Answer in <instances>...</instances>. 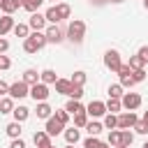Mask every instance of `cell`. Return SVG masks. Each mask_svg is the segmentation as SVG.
Segmentation results:
<instances>
[{
	"label": "cell",
	"mask_w": 148,
	"mask_h": 148,
	"mask_svg": "<svg viewBox=\"0 0 148 148\" xmlns=\"http://www.w3.org/2000/svg\"><path fill=\"white\" fill-rule=\"evenodd\" d=\"M53 116V109L49 106V102H39L37 104V118H44V120H49Z\"/></svg>",
	"instance_id": "cell-15"
},
{
	"label": "cell",
	"mask_w": 148,
	"mask_h": 148,
	"mask_svg": "<svg viewBox=\"0 0 148 148\" xmlns=\"http://www.w3.org/2000/svg\"><path fill=\"white\" fill-rule=\"evenodd\" d=\"M0 9H2V12H5V14H7V16H12V14H14V12H16V7H14V5H12V0H5V2H2V5H0Z\"/></svg>",
	"instance_id": "cell-40"
},
{
	"label": "cell",
	"mask_w": 148,
	"mask_h": 148,
	"mask_svg": "<svg viewBox=\"0 0 148 148\" xmlns=\"http://www.w3.org/2000/svg\"><path fill=\"white\" fill-rule=\"evenodd\" d=\"M32 141H35L37 148H49V146H51V136H49L46 130H37V132L32 134Z\"/></svg>",
	"instance_id": "cell-11"
},
{
	"label": "cell",
	"mask_w": 148,
	"mask_h": 148,
	"mask_svg": "<svg viewBox=\"0 0 148 148\" xmlns=\"http://www.w3.org/2000/svg\"><path fill=\"white\" fill-rule=\"evenodd\" d=\"M134 130H136L139 134H148V123H143V120H139V123L134 125Z\"/></svg>",
	"instance_id": "cell-44"
},
{
	"label": "cell",
	"mask_w": 148,
	"mask_h": 148,
	"mask_svg": "<svg viewBox=\"0 0 148 148\" xmlns=\"http://www.w3.org/2000/svg\"><path fill=\"white\" fill-rule=\"evenodd\" d=\"M118 148H125V146H118Z\"/></svg>",
	"instance_id": "cell-56"
},
{
	"label": "cell",
	"mask_w": 148,
	"mask_h": 148,
	"mask_svg": "<svg viewBox=\"0 0 148 148\" xmlns=\"http://www.w3.org/2000/svg\"><path fill=\"white\" fill-rule=\"evenodd\" d=\"M102 130H104V125H102V123H97V120H88V125H86L88 136H97Z\"/></svg>",
	"instance_id": "cell-22"
},
{
	"label": "cell",
	"mask_w": 148,
	"mask_h": 148,
	"mask_svg": "<svg viewBox=\"0 0 148 148\" xmlns=\"http://www.w3.org/2000/svg\"><path fill=\"white\" fill-rule=\"evenodd\" d=\"M62 134H65V141H67L69 146H76V141L81 139V134H79V130H76V127H69V130H65Z\"/></svg>",
	"instance_id": "cell-20"
},
{
	"label": "cell",
	"mask_w": 148,
	"mask_h": 148,
	"mask_svg": "<svg viewBox=\"0 0 148 148\" xmlns=\"http://www.w3.org/2000/svg\"><path fill=\"white\" fill-rule=\"evenodd\" d=\"M120 109H123V102H120V99L109 97V102H106V111H109V113H118Z\"/></svg>",
	"instance_id": "cell-31"
},
{
	"label": "cell",
	"mask_w": 148,
	"mask_h": 148,
	"mask_svg": "<svg viewBox=\"0 0 148 148\" xmlns=\"http://www.w3.org/2000/svg\"><path fill=\"white\" fill-rule=\"evenodd\" d=\"M104 65H106V69H111V72H118V69H120V65H123V60H120V53H118L116 49H109V51L104 53Z\"/></svg>",
	"instance_id": "cell-2"
},
{
	"label": "cell",
	"mask_w": 148,
	"mask_h": 148,
	"mask_svg": "<svg viewBox=\"0 0 148 148\" xmlns=\"http://www.w3.org/2000/svg\"><path fill=\"white\" fill-rule=\"evenodd\" d=\"M136 123H139V118H136L134 111H125V113L118 116V130H130V127H134Z\"/></svg>",
	"instance_id": "cell-6"
},
{
	"label": "cell",
	"mask_w": 148,
	"mask_h": 148,
	"mask_svg": "<svg viewBox=\"0 0 148 148\" xmlns=\"http://www.w3.org/2000/svg\"><path fill=\"white\" fill-rule=\"evenodd\" d=\"M90 2H92V5H95V7H102V5H106V2H109V0H90Z\"/></svg>",
	"instance_id": "cell-49"
},
{
	"label": "cell",
	"mask_w": 148,
	"mask_h": 148,
	"mask_svg": "<svg viewBox=\"0 0 148 148\" xmlns=\"http://www.w3.org/2000/svg\"><path fill=\"white\" fill-rule=\"evenodd\" d=\"M9 148H25V141H23V139H12Z\"/></svg>",
	"instance_id": "cell-46"
},
{
	"label": "cell",
	"mask_w": 148,
	"mask_h": 148,
	"mask_svg": "<svg viewBox=\"0 0 148 148\" xmlns=\"http://www.w3.org/2000/svg\"><path fill=\"white\" fill-rule=\"evenodd\" d=\"M143 148H148V141H146V143H143Z\"/></svg>",
	"instance_id": "cell-55"
},
{
	"label": "cell",
	"mask_w": 148,
	"mask_h": 148,
	"mask_svg": "<svg viewBox=\"0 0 148 148\" xmlns=\"http://www.w3.org/2000/svg\"><path fill=\"white\" fill-rule=\"evenodd\" d=\"M123 86L120 83H111L109 86V97H113V99H123Z\"/></svg>",
	"instance_id": "cell-27"
},
{
	"label": "cell",
	"mask_w": 148,
	"mask_h": 148,
	"mask_svg": "<svg viewBox=\"0 0 148 148\" xmlns=\"http://www.w3.org/2000/svg\"><path fill=\"white\" fill-rule=\"evenodd\" d=\"M5 95H9V86L0 79V97H5Z\"/></svg>",
	"instance_id": "cell-47"
},
{
	"label": "cell",
	"mask_w": 148,
	"mask_h": 148,
	"mask_svg": "<svg viewBox=\"0 0 148 148\" xmlns=\"http://www.w3.org/2000/svg\"><path fill=\"white\" fill-rule=\"evenodd\" d=\"M88 125V113L83 111V113H76L74 116V127H86Z\"/></svg>",
	"instance_id": "cell-37"
},
{
	"label": "cell",
	"mask_w": 148,
	"mask_h": 148,
	"mask_svg": "<svg viewBox=\"0 0 148 148\" xmlns=\"http://www.w3.org/2000/svg\"><path fill=\"white\" fill-rule=\"evenodd\" d=\"M14 25H16V23H14V18H12V16H7V14H2V16H0V37H2V35H7V32H12V30H14Z\"/></svg>",
	"instance_id": "cell-12"
},
{
	"label": "cell",
	"mask_w": 148,
	"mask_h": 148,
	"mask_svg": "<svg viewBox=\"0 0 148 148\" xmlns=\"http://www.w3.org/2000/svg\"><path fill=\"white\" fill-rule=\"evenodd\" d=\"M143 5H146V9H148V0H143Z\"/></svg>",
	"instance_id": "cell-53"
},
{
	"label": "cell",
	"mask_w": 148,
	"mask_h": 148,
	"mask_svg": "<svg viewBox=\"0 0 148 148\" xmlns=\"http://www.w3.org/2000/svg\"><path fill=\"white\" fill-rule=\"evenodd\" d=\"M109 2H116V5H118V2H125V0H109Z\"/></svg>",
	"instance_id": "cell-52"
},
{
	"label": "cell",
	"mask_w": 148,
	"mask_h": 148,
	"mask_svg": "<svg viewBox=\"0 0 148 148\" xmlns=\"http://www.w3.org/2000/svg\"><path fill=\"white\" fill-rule=\"evenodd\" d=\"M120 102H123V109L134 111V109H139V106H141V95H139V92H125Z\"/></svg>",
	"instance_id": "cell-5"
},
{
	"label": "cell",
	"mask_w": 148,
	"mask_h": 148,
	"mask_svg": "<svg viewBox=\"0 0 148 148\" xmlns=\"http://www.w3.org/2000/svg\"><path fill=\"white\" fill-rule=\"evenodd\" d=\"M69 81H72L74 86H83V83H86V72H81V69H79V72H74Z\"/></svg>",
	"instance_id": "cell-36"
},
{
	"label": "cell",
	"mask_w": 148,
	"mask_h": 148,
	"mask_svg": "<svg viewBox=\"0 0 148 148\" xmlns=\"http://www.w3.org/2000/svg\"><path fill=\"white\" fill-rule=\"evenodd\" d=\"M39 7H42V2H39V0H23V9H28L30 14H35Z\"/></svg>",
	"instance_id": "cell-34"
},
{
	"label": "cell",
	"mask_w": 148,
	"mask_h": 148,
	"mask_svg": "<svg viewBox=\"0 0 148 148\" xmlns=\"http://www.w3.org/2000/svg\"><path fill=\"white\" fill-rule=\"evenodd\" d=\"M49 95H51V92H49V86H46V83L39 81V83H35V86H30V97H32L35 102H46Z\"/></svg>",
	"instance_id": "cell-4"
},
{
	"label": "cell",
	"mask_w": 148,
	"mask_h": 148,
	"mask_svg": "<svg viewBox=\"0 0 148 148\" xmlns=\"http://www.w3.org/2000/svg\"><path fill=\"white\" fill-rule=\"evenodd\" d=\"M46 132H49V136H58L60 132H65V125L56 118V116H51L49 120H46V127H44Z\"/></svg>",
	"instance_id": "cell-10"
},
{
	"label": "cell",
	"mask_w": 148,
	"mask_h": 148,
	"mask_svg": "<svg viewBox=\"0 0 148 148\" xmlns=\"http://www.w3.org/2000/svg\"><path fill=\"white\" fill-rule=\"evenodd\" d=\"M104 127L111 132V130H118V116L116 113H106L104 116Z\"/></svg>",
	"instance_id": "cell-25"
},
{
	"label": "cell",
	"mask_w": 148,
	"mask_h": 148,
	"mask_svg": "<svg viewBox=\"0 0 148 148\" xmlns=\"http://www.w3.org/2000/svg\"><path fill=\"white\" fill-rule=\"evenodd\" d=\"M12 111H14V99L7 95L0 99V113H12Z\"/></svg>",
	"instance_id": "cell-26"
},
{
	"label": "cell",
	"mask_w": 148,
	"mask_h": 148,
	"mask_svg": "<svg viewBox=\"0 0 148 148\" xmlns=\"http://www.w3.org/2000/svg\"><path fill=\"white\" fill-rule=\"evenodd\" d=\"M44 35H46V42L49 44H60L65 37H62V30L58 28V25H49L46 30H44Z\"/></svg>",
	"instance_id": "cell-9"
},
{
	"label": "cell",
	"mask_w": 148,
	"mask_h": 148,
	"mask_svg": "<svg viewBox=\"0 0 148 148\" xmlns=\"http://www.w3.org/2000/svg\"><path fill=\"white\" fill-rule=\"evenodd\" d=\"M83 97V86H74L72 83V90H69V99H81Z\"/></svg>",
	"instance_id": "cell-38"
},
{
	"label": "cell",
	"mask_w": 148,
	"mask_h": 148,
	"mask_svg": "<svg viewBox=\"0 0 148 148\" xmlns=\"http://www.w3.org/2000/svg\"><path fill=\"white\" fill-rule=\"evenodd\" d=\"M130 74H132V67H130L127 62H123L120 69H118V76H130Z\"/></svg>",
	"instance_id": "cell-42"
},
{
	"label": "cell",
	"mask_w": 148,
	"mask_h": 148,
	"mask_svg": "<svg viewBox=\"0 0 148 148\" xmlns=\"http://www.w3.org/2000/svg\"><path fill=\"white\" fill-rule=\"evenodd\" d=\"M132 79H134V83H141L146 79V69H132Z\"/></svg>",
	"instance_id": "cell-41"
},
{
	"label": "cell",
	"mask_w": 148,
	"mask_h": 148,
	"mask_svg": "<svg viewBox=\"0 0 148 148\" xmlns=\"http://www.w3.org/2000/svg\"><path fill=\"white\" fill-rule=\"evenodd\" d=\"M39 2H44V0H39Z\"/></svg>",
	"instance_id": "cell-57"
},
{
	"label": "cell",
	"mask_w": 148,
	"mask_h": 148,
	"mask_svg": "<svg viewBox=\"0 0 148 148\" xmlns=\"http://www.w3.org/2000/svg\"><path fill=\"white\" fill-rule=\"evenodd\" d=\"M21 81H25L28 86H35V83H39V72H37V69H25Z\"/></svg>",
	"instance_id": "cell-16"
},
{
	"label": "cell",
	"mask_w": 148,
	"mask_h": 148,
	"mask_svg": "<svg viewBox=\"0 0 148 148\" xmlns=\"http://www.w3.org/2000/svg\"><path fill=\"white\" fill-rule=\"evenodd\" d=\"M28 25H30L35 32H44V28H46V16H44V14H39V12H35V14H30Z\"/></svg>",
	"instance_id": "cell-8"
},
{
	"label": "cell",
	"mask_w": 148,
	"mask_h": 148,
	"mask_svg": "<svg viewBox=\"0 0 148 148\" xmlns=\"http://www.w3.org/2000/svg\"><path fill=\"white\" fill-rule=\"evenodd\" d=\"M83 35H86V23H83L81 18L69 21V25H67V37H69L74 44H79V42L83 39Z\"/></svg>",
	"instance_id": "cell-1"
},
{
	"label": "cell",
	"mask_w": 148,
	"mask_h": 148,
	"mask_svg": "<svg viewBox=\"0 0 148 148\" xmlns=\"http://www.w3.org/2000/svg\"><path fill=\"white\" fill-rule=\"evenodd\" d=\"M132 141H134V134H132L130 130H120V146L130 148V146H132Z\"/></svg>",
	"instance_id": "cell-28"
},
{
	"label": "cell",
	"mask_w": 148,
	"mask_h": 148,
	"mask_svg": "<svg viewBox=\"0 0 148 148\" xmlns=\"http://www.w3.org/2000/svg\"><path fill=\"white\" fill-rule=\"evenodd\" d=\"M14 120L16 123H23V120H28V116H30V109L28 106H14Z\"/></svg>",
	"instance_id": "cell-18"
},
{
	"label": "cell",
	"mask_w": 148,
	"mask_h": 148,
	"mask_svg": "<svg viewBox=\"0 0 148 148\" xmlns=\"http://www.w3.org/2000/svg\"><path fill=\"white\" fill-rule=\"evenodd\" d=\"M120 86H123V88H132V86H134L132 74H130V76H120Z\"/></svg>",
	"instance_id": "cell-43"
},
{
	"label": "cell",
	"mask_w": 148,
	"mask_h": 148,
	"mask_svg": "<svg viewBox=\"0 0 148 148\" xmlns=\"http://www.w3.org/2000/svg\"><path fill=\"white\" fill-rule=\"evenodd\" d=\"M12 67V60L7 58V56H0V72H5V69H9Z\"/></svg>",
	"instance_id": "cell-45"
},
{
	"label": "cell",
	"mask_w": 148,
	"mask_h": 148,
	"mask_svg": "<svg viewBox=\"0 0 148 148\" xmlns=\"http://www.w3.org/2000/svg\"><path fill=\"white\" fill-rule=\"evenodd\" d=\"M5 132H7V136H12V139H21V132H23V130H21V123L14 120V123H9V125L5 127Z\"/></svg>",
	"instance_id": "cell-19"
},
{
	"label": "cell",
	"mask_w": 148,
	"mask_h": 148,
	"mask_svg": "<svg viewBox=\"0 0 148 148\" xmlns=\"http://www.w3.org/2000/svg\"><path fill=\"white\" fill-rule=\"evenodd\" d=\"M86 113L92 116V118H102L106 113V102H99V99H92L88 106H86Z\"/></svg>",
	"instance_id": "cell-7"
},
{
	"label": "cell",
	"mask_w": 148,
	"mask_h": 148,
	"mask_svg": "<svg viewBox=\"0 0 148 148\" xmlns=\"http://www.w3.org/2000/svg\"><path fill=\"white\" fill-rule=\"evenodd\" d=\"M0 39H2V37H0Z\"/></svg>",
	"instance_id": "cell-60"
},
{
	"label": "cell",
	"mask_w": 148,
	"mask_h": 148,
	"mask_svg": "<svg viewBox=\"0 0 148 148\" xmlns=\"http://www.w3.org/2000/svg\"><path fill=\"white\" fill-rule=\"evenodd\" d=\"M65 111H67L69 116H76V113H83V111H86V106H83L79 99H69V102L65 104Z\"/></svg>",
	"instance_id": "cell-14"
},
{
	"label": "cell",
	"mask_w": 148,
	"mask_h": 148,
	"mask_svg": "<svg viewBox=\"0 0 148 148\" xmlns=\"http://www.w3.org/2000/svg\"><path fill=\"white\" fill-rule=\"evenodd\" d=\"M53 86H56V92L58 95H67L69 97V90H72V81L69 79H58Z\"/></svg>",
	"instance_id": "cell-13"
},
{
	"label": "cell",
	"mask_w": 148,
	"mask_h": 148,
	"mask_svg": "<svg viewBox=\"0 0 148 148\" xmlns=\"http://www.w3.org/2000/svg\"><path fill=\"white\" fill-rule=\"evenodd\" d=\"M127 65H130L132 69H143V65H146V60H143V58H141V56L136 53V56H130V62H127Z\"/></svg>",
	"instance_id": "cell-30"
},
{
	"label": "cell",
	"mask_w": 148,
	"mask_h": 148,
	"mask_svg": "<svg viewBox=\"0 0 148 148\" xmlns=\"http://www.w3.org/2000/svg\"><path fill=\"white\" fill-rule=\"evenodd\" d=\"M53 116H56V118H58V120H60L62 125H67V123H69V113H67L65 109H58V111H56Z\"/></svg>",
	"instance_id": "cell-39"
},
{
	"label": "cell",
	"mask_w": 148,
	"mask_h": 148,
	"mask_svg": "<svg viewBox=\"0 0 148 148\" xmlns=\"http://www.w3.org/2000/svg\"><path fill=\"white\" fill-rule=\"evenodd\" d=\"M39 81L46 83V86H51V83L58 81V74H56L53 69H44V72H39Z\"/></svg>",
	"instance_id": "cell-17"
},
{
	"label": "cell",
	"mask_w": 148,
	"mask_h": 148,
	"mask_svg": "<svg viewBox=\"0 0 148 148\" xmlns=\"http://www.w3.org/2000/svg\"><path fill=\"white\" fill-rule=\"evenodd\" d=\"M12 5H14L16 9H18V7H23V0H12Z\"/></svg>",
	"instance_id": "cell-50"
},
{
	"label": "cell",
	"mask_w": 148,
	"mask_h": 148,
	"mask_svg": "<svg viewBox=\"0 0 148 148\" xmlns=\"http://www.w3.org/2000/svg\"><path fill=\"white\" fill-rule=\"evenodd\" d=\"M141 120H143V123H148V111L143 113V118H141Z\"/></svg>",
	"instance_id": "cell-51"
},
{
	"label": "cell",
	"mask_w": 148,
	"mask_h": 148,
	"mask_svg": "<svg viewBox=\"0 0 148 148\" xmlns=\"http://www.w3.org/2000/svg\"><path fill=\"white\" fill-rule=\"evenodd\" d=\"M65 148H74V146H69V143H67V146H65Z\"/></svg>",
	"instance_id": "cell-54"
},
{
	"label": "cell",
	"mask_w": 148,
	"mask_h": 148,
	"mask_svg": "<svg viewBox=\"0 0 148 148\" xmlns=\"http://www.w3.org/2000/svg\"><path fill=\"white\" fill-rule=\"evenodd\" d=\"M23 51H25V53H37V51H39V46L35 44V39H32V37H28V39H23Z\"/></svg>",
	"instance_id": "cell-33"
},
{
	"label": "cell",
	"mask_w": 148,
	"mask_h": 148,
	"mask_svg": "<svg viewBox=\"0 0 148 148\" xmlns=\"http://www.w3.org/2000/svg\"><path fill=\"white\" fill-rule=\"evenodd\" d=\"M0 99H2V97H0Z\"/></svg>",
	"instance_id": "cell-59"
},
{
	"label": "cell",
	"mask_w": 148,
	"mask_h": 148,
	"mask_svg": "<svg viewBox=\"0 0 148 148\" xmlns=\"http://www.w3.org/2000/svg\"><path fill=\"white\" fill-rule=\"evenodd\" d=\"M49 148H53V146H49Z\"/></svg>",
	"instance_id": "cell-58"
},
{
	"label": "cell",
	"mask_w": 148,
	"mask_h": 148,
	"mask_svg": "<svg viewBox=\"0 0 148 148\" xmlns=\"http://www.w3.org/2000/svg\"><path fill=\"white\" fill-rule=\"evenodd\" d=\"M56 9H58V14H60V21H62V18H69V14H72V7H69L67 2H58Z\"/></svg>",
	"instance_id": "cell-29"
},
{
	"label": "cell",
	"mask_w": 148,
	"mask_h": 148,
	"mask_svg": "<svg viewBox=\"0 0 148 148\" xmlns=\"http://www.w3.org/2000/svg\"><path fill=\"white\" fill-rule=\"evenodd\" d=\"M139 56H141V58L148 62V46H141V49H139Z\"/></svg>",
	"instance_id": "cell-48"
},
{
	"label": "cell",
	"mask_w": 148,
	"mask_h": 148,
	"mask_svg": "<svg viewBox=\"0 0 148 148\" xmlns=\"http://www.w3.org/2000/svg\"><path fill=\"white\" fill-rule=\"evenodd\" d=\"M109 146H113V148L120 146V130H111L109 132Z\"/></svg>",
	"instance_id": "cell-35"
},
{
	"label": "cell",
	"mask_w": 148,
	"mask_h": 148,
	"mask_svg": "<svg viewBox=\"0 0 148 148\" xmlns=\"http://www.w3.org/2000/svg\"><path fill=\"white\" fill-rule=\"evenodd\" d=\"M44 16H46V23H53V25H58V21H60V14H58L56 5H53V7H49V9L44 12Z\"/></svg>",
	"instance_id": "cell-23"
},
{
	"label": "cell",
	"mask_w": 148,
	"mask_h": 148,
	"mask_svg": "<svg viewBox=\"0 0 148 148\" xmlns=\"http://www.w3.org/2000/svg\"><path fill=\"white\" fill-rule=\"evenodd\" d=\"M83 148H109V143L99 141L97 136H88V139L83 141Z\"/></svg>",
	"instance_id": "cell-24"
},
{
	"label": "cell",
	"mask_w": 148,
	"mask_h": 148,
	"mask_svg": "<svg viewBox=\"0 0 148 148\" xmlns=\"http://www.w3.org/2000/svg\"><path fill=\"white\" fill-rule=\"evenodd\" d=\"M28 95H30V86H28L25 81H16V83L9 86V97H12V99H23V97H28Z\"/></svg>",
	"instance_id": "cell-3"
},
{
	"label": "cell",
	"mask_w": 148,
	"mask_h": 148,
	"mask_svg": "<svg viewBox=\"0 0 148 148\" xmlns=\"http://www.w3.org/2000/svg\"><path fill=\"white\" fill-rule=\"evenodd\" d=\"M12 32H14L16 37H23V39H28V37H30V25H28V23H16Z\"/></svg>",
	"instance_id": "cell-21"
},
{
	"label": "cell",
	"mask_w": 148,
	"mask_h": 148,
	"mask_svg": "<svg viewBox=\"0 0 148 148\" xmlns=\"http://www.w3.org/2000/svg\"><path fill=\"white\" fill-rule=\"evenodd\" d=\"M30 37L35 39V44H37L39 49H44V46L49 44V42H46V35H44V32H35V30H32V32H30Z\"/></svg>",
	"instance_id": "cell-32"
}]
</instances>
